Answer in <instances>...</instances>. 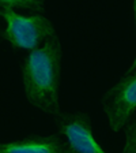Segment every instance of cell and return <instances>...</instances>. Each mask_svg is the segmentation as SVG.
I'll return each mask as SVG.
<instances>
[{"instance_id":"obj_1","label":"cell","mask_w":136,"mask_h":153,"mask_svg":"<svg viewBox=\"0 0 136 153\" xmlns=\"http://www.w3.org/2000/svg\"><path fill=\"white\" fill-rule=\"evenodd\" d=\"M61 66L63 47L56 34L41 48L29 52L21 67L26 100L34 108L53 116L61 112Z\"/></svg>"},{"instance_id":"obj_2","label":"cell","mask_w":136,"mask_h":153,"mask_svg":"<svg viewBox=\"0 0 136 153\" xmlns=\"http://www.w3.org/2000/svg\"><path fill=\"white\" fill-rule=\"evenodd\" d=\"M0 16L6 27L1 30V40L7 41L14 49L34 51L56 36V29L51 19L44 14H21L0 1Z\"/></svg>"},{"instance_id":"obj_3","label":"cell","mask_w":136,"mask_h":153,"mask_svg":"<svg viewBox=\"0 0 136 153\" xmlns=\"http://www.w3.org/2000/svg\"><path fill=\"white\" fill-rule=\"evenodd\" d=\"M102 109L112 131L124 130L136 115V75L124 74L102 96Z\"/></svg>"},{"instance_id":"obj_4","label":"cell","mask_w":136,"mask_h":153,"mask_svg":"<svg viewBox=\"0 0 136 153\" xmlns=\"http://www.w3.org/2000/svg\"><path fill=\"white\" fill-rule=\"evenodd\" d=\"M57 134L65 138L70 153H106L94 137L91 118L86 112H63L54 116Z\"/></svg>"},{"instance_id":"obj_5","label":"cell","mask_w":136,"mask_h":153,"mask_svg":"<svg viewBox=\"0 0 136 153\" xmlns=\"http://www.w3.org/2000/svg\"><path fill=\"white\" fill-rule=\"evenodd\" d=\"M0 153H70L65 138L60 134H32L0 145Z\"/></svg>"},{"instance_id":"obj_6","label":"cell","mask_w":136,"mask_h":153,"mask_svg":"<svg viewBox=\"0 0 136 153\" xmlns=\"http://www.w3.org/2000/svg\"><path fill=\"white\" fill-rule=\"evenodd\" d=\"M0 1L18 13L26 11L34 15V14H42L45 11V3L42 0H0Z\"/></svg>"},{"instance_id":"obj_7","label":"cell","mask_w":136,"mask_h":153,"mask_svg":"<svg viewBox=\"0 0 136 153\" xmlns=\"http://www.w3.org/2000/svg\"><path fill=\"white\" fill-rule=\"evenodd\" d=\"M124 148L121 153H136V115L124 128Z\"/></svg>"},{"instance_id":"obj_8","label":"cell","mask_w":136,"mask_h":153,"mask_svg":"<svg viewBox=\"0 0 136 153\" xmlns=\"http://www.w3.org/2000/svg\"><path fill=\"white\" fill-rule=\"evenodd\" d=\"M132 8H133V16H135V27H136V0L132 3ZM125 74H133V75H136V55H135V59H133V62L131 63V66L128 67V70L125 71Z\"/></svg>"}]
</instances>
